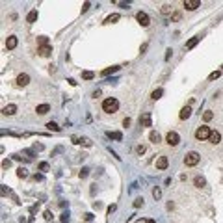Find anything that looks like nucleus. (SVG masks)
Returning a JSON list of instances; mask_svg holds the SVG:
<instances>
[{
    "instance_id": "obj_1",
    "label": "nucleus",
    "mask_w": 223,
    "mask_h": 223,
    "mask_svg": "<svg viewBox=\"0 0 223 223\" xmlns=\"http://www.w3.org/2000/svg\"><path fill=\"white\" fill-rule=\"evenodd\" d=\"M117 108H119L117 99H106V100L102 102V110H104L106 114H114V112H117Z\"/></svg>"
},
{
    "instance_id": "obj_2",
    "label": "nucleus",
    "mask_w": 223,
    "mask_h": 223,
    "mask_svg": "<svg viewBox=\"0 0 223 223\" xmlns=\"http://www.w3.org/2000/svg\"><path fill=\"white\" fill-rule=\"evenodd\" d=\"M199 160H201V154L195 153V151H190V153L186 154V158H184V164H186L188 167H194V166L199 164Z\"/></svg>"
},
{
    "instance_id": "obj_3",
    "label": "nucleus",
    "mask_w": 223,
    "mask_h": 223,
    "mask_svg": "<svg viewBox=\"0 0 223 223\" xmlns=\"http://www.w3.org/2000/svg\"><path fill=\"white\" fill-rule=\"evenodd\" d=\"M210 128L207 127V125H203V127H199L197 130H195V140H199V141H203V140H208L210 138Z\"/></svg>"
},
{
    "instance_id": "obj_4",
    "label": "nucleus",
    "mask_w": 223,
    "mask_h": 223,
    "mask_svg": "<svg viewBox=\"0 0 223 223\" xmlns=\"http://www.w3.org/2000/svg\"><path fill=\"white\" fill-rule=\"evenodd\" d=\"M166 141H167V145H171V147H175V145H179V141H181V136L177 134V132H167V136H166Z\"/></svg>"
},
{
    "instance_id": "obj_5",
    "label": "nucleus",
    "mask_w": 223,
    "mask_h": 223,
    "mask_svg": "<svg viewBox=\"0 0 223 223\" xmlns=\"http://www.w3.org/2000/svg\"><path fill=\"white\" fill-rule=\"evenodd\" d=\"M136 19H138V22H140L141 26H149V22H151V19H149V15H147L145 11H138V15H136Z\"/></svg>"
},
{
    "instance_id": "obj_6",
    "label": "nucleus",
    "mask_w": 223,
    "mask_h": 223,
    "mask_svg": "<svg viewBox=\"0 0 223 223\" xmlns=\"http://www.w3.org/2000/svg\"><path fill=\"white\" fill-rule=\"evenodd\" d=\"M199 6H201V2H199V0H184V7H186V9H190V11L197 9Z\"/></svg>"
},
{
    "instance_id": "obj_7",
    "label": "nucleus",
    "mask_w": 223,
    "mask_h": 223,
    "mask_svg": "<svg viewBox=\"0 0 223 223\" xmlns=\"http://www.w3.org/2000/svg\"><path fill=\"white\" fill-rule=\"evenodd\" d=\"M167 166H169L167 156H158V160H156V169H166Z\"/></svg>"
},
{
    "instance_id": "obj_8",
    "label": "nucleus",
    "mask_w": 223,
    "mask_h": 223,
    "mask_svg": "<svg viewBox=\"0 0 223 223\" xmlns=\"http://www.w3.org/2000/svg\"><path fill=\"white\" fill-rule=\"evenodd\" d=\"M37 52H39V56L47 58V56H50V52H52V47H50V45H47V47H37Z\"/></svg>"
},
{
    "instance_id": "obj_9",
    "label": "nucleus",
    "mask_w": 223,
    "mask_h": 223,
    "mask_svg": "<svg viewBox=\"0 0 223 223\" xmlns=\"http://www.w3.org/2000/svg\"><path fill=\"white\" fill-rule=\"evenodd\" d=\"M28 82H30V76H28L26 73H22V74L17 76V84H19V86H28Z\"/></svg>"
},
{
    "instance_id": "obj_10",
    "label": "nucleus",
    "mask_w": 223,
    "mask_h": 223,
    "mask_svg": "<svg viewBox=\"0 0 223 223\" xmlns=\"http://www.w3.org/2000/svg\"><path fill=\"white\" fill-rule=\"evenodd\" d=\"M15 112H17V106H15V104H7V106L2 108V114H4V115H13Z\"/></svg>"
},
{
    "instance_id": "obj_11",
    "label": "nucleus",
    "mask_w": 223,
    "mask_h": 223,
    "mask_svg": "<svg viewBox=\"0 0 223 223\" xmlns=\"http://www.w3.org/2000/svg\"><path fill=\"white\" fill-rule=\"evenodd\" d=\"M140 125L141 127H151V114H143L140 117Z\"/></svg>"
},
{
    "instance_id": "obj_12",
    "label": "nucleus",
    "mask_w": 223,
    "mask_h": 223,
    "mask_svg": "<svg viewBox=\"0 0 223 223\" xmlns=\"http://www.w3.org/2000/svg\"><path fill=\"white\" fill-rule=\"evenodd\" d=\"M208 141H210V143H220V141H221V134H220V132H216V130H212V132H210Z\"/></svg>"
},
{
    "instance_id": "obj_13",
    "label": "nucleus",
    "mask_w": 223,
    "mask_h": 223,
    "mask_svg": "<svg viewBox=\"0 0 223 223\" xmlns=\"http://www.w3.org/2000/svg\"><path fill=\"white\" fill-rule=\"evenodd\" d=\"M35 112H37L39 115H45V114L50 112V106H48V104H39V106L35 108Z\"/></svg>"
},
{
    "instance_id": "obj_14",
    "label": "nucleus",
    "mask_w": 223,
    "mask_h": 223,
    "mask_svg": "<svg viewBox=\"0 0 223 223\" xmlns=\"http://www.w3.org/2000/svg\"><path fill=\"white\" fill-rule=\"evenodd\" d=\"M190 115H192V108H190V106H184V108L181 110V114H179L181 119H188Z\"/></svg>"
},
{
    "instance_id": "obj_15",
    "label": "nucleus",
    "mask_w": 223,
    "mask_h": 223,
    "mask_svg": "<svg viewBox=\"0 0 223 223\" xmlns=\"http://www.w3.org/2000/svg\"><path fill=\"white\" fill-rule=\"evenodd\" d=\"M6 47H7L9 50H11V48H15V47H17V37H15V35H9V37H7V41H6Z\"/></svg>"
},
{
    "instance_id": "obj_16",
    "label": "nucleus",
    "mask_w": 223,
    "mask_h": 223,
    "mask_svg": "<svg viewBox=\"0 0 223 223\" xmlns=\"http://www.w3.org/2000/svg\"><path fill=\"white\" fill-rule=\"evenodd\" d=\"M199 41H201V37H199V35H195V37H192V39H190V41L186 43V48H194V47H195V45H197Z\"/></svg>"
},
{
    "instance_id": "obj_17",
    "label": "nucleus",
    "mask_w": 223,
    "mask_h": 223,
    "mask_svg": "<svg viewBox=\"0 0 223 223\" xmlns=\"http://www.w3.org/2000/svg\"><path fill=\"white\" fill-rule=\"evenodd\" d=\"M106 136H108L110 140H115V141H121V140H123V134H121V132H108Z\"/></svg>"
},
{
    "instance_id": "obj_18",
    "label": "nucleus",
    "mask_w": 223,
    "mask_h": 223,
    "mask_svg": "<svg viewBox=\"0 0 223 223\" xmlns=\"http://www.w3.org/2000/svg\"><path fill=\"white\" fill-rule=\"evenodd\" d=\"M115 71H119V67H117V65H114V67H108V69L100 71V74H102V76H108V74H112V73H115Z\"/></svg>"
},
{
    "instance_id": "obj_19",
    "label": "nucleus",
    "mask_w": 223,
    "mask_h": 223,
    "mask_svg": "<svg viewBox=\"0 0 223 223\" xmlns=\"http://www.w3.org/2000/svg\"><path fill=\"white\" fill-rule=\"evenodd\" d=\"M35 19H37V9H32V11L28 13L26 20H28V22H35Z\"/></svg>"
},
{
    "instance_id": "obj_20",
    "label": "nucleus",
    "mask_w": 223,
    "mask_h": 223,
    "mask_svg": "<svg viewBox=\"0 0 223 223\" xmlns=\"http://www.w3.org/2000/svg\"><path fill=\"white\" fill-rule=\"evenodd\" d=\"M149 140H151L153 143H160V140H162V138H160V134H158V132H151V134H149Z\"/></svg>"
},
{
    "instance_id": "obj_21",
    "label": "nucleus",
    "mask_w": 223,
    "mask_h": 223,
    "mask_svg": "<svg viewBox=\"0 0 223 223\" xmlns=\"http://www.w3.org/2000/svg\"><path fill=\"white\" fill-rule=\"evenodd\" d=\"M17 177H19V179H26V177H28V169H26V167H19V169H17Z\"/></svg>"
},
{
    "instance_id": "obj_22",
    "label": "nucleus",
    "mask_w": 223,
    "mask_h": 223,
    "mask_svg": "<svg viewBox=\"0 0 223 223\" xmlns=\"http://www.w3.org/2000/svg\"><path fill=\"white\" fill-rule=\"evenodd\" d=\"M115 20H119V15L117 13H114V15H110V17H106V24H112V22H115Z\"/></svg>"
},
{
    "instance_id": "obj_23",
    "label": "nucleus",
    "mask_w": 223,
    "mask_h": 223,
    "mask_svg": "<svg viewBox=\"0 0 223 223\" xmlns=\"http://www.w3.org/2000/svg\"><path fill=\"white\" fill-rule=\"evenodd\" d=\"M47 128H48V130H52V132H58V130H60V127H58L54 121H48V123H47Z\"/></svg>"
},
{
    "instance_id": "obj_24",
    "label": "nucleus",
    "mask_w": 223,
    "mask_h": 223,
    "mask_svg": "<svg viewBox=\"0 0 223 223\" xmlns=\"http://www.w3.org/2000/svg\"><path fill=\"white\" fill-rule=\"evenodd\" d=\"M37 43H39V47H47L48 45V37H45V35L37 37Z\"/></svg>"
},
{
    "instance_id": "obj_25",
    "label": "nucleus",
    "mask_w": 223,
    "mask_h": 223,
    "mask_svg": "<svg viewBox=\"0 0 223 223\" xmlns=\"http://www.w3.org/2000/svg\"><path fill=\"white\" fill-rule=\"evenodd\" d=\"M162 95H164V89H154V91H153V95H151V97H153V99H154V100H158V99H160V97H162Z\"/></svg>"
},
{
    "instance_id": "obj_26",
    "label": "nucleus",
    "mask_w": 223,
    "mask_h": 223,
    "mask_svg": "<svg viewBox=\"0 0 223 223\" xmlns=\"http://www.w3.org/2000/svg\"><path fill=\"white\" fill-rule=\"evenodd\" d=\"M194 182H195V186H197V188H203V186H205V179H203V177H195V181H194Z\"/></svg>"
},
{
    "instance_id": "obj_27",
    "label": "nucleus",
    "mask_w": 223,
    "mask_h": 223,
    "mask_svg": "<svg viewBox=\"0 0 223 223\" xmlns=\"http://www.w3.org/2000/svg\"><path fill=\"white\" fill-rule=\"evenodd\" d=\"M93 76H95V74H93L91 71H84V73H82V78H84V80H91Z\"/></svg>"
},
{
    "instance_id": "obj_28",
    "label": "nucleus",
    "mask_w": 223,
    "mask_h": 223,
    "mask_svg": "<svg viewBox=\"0 0 223 223\" xmlns=\"http://www.w3.org/2000/svg\"><path fill=\"white\" fill-rule=\"evenodd\" d=\"M203 119H205V121H210V119H214V114H212L210 110H207V112L203 114Z\"/></svg>"
},
{
    "instance_id": "obj_29",
    "label": "nucleus",
    "mask_w": 223,
    "mask_h": 223,
    "mask_svg": "<svg viewBox=\"0 0 223 223\" xmlns=\"http://www.w3.org/2000/svg\"><path fill=\"white\" fill-rule=\"evenodd\" d=\"M220 74H221V71H214V73H210L208 80H216V78H220Z\"/></svg>"
},
{
    "instance_id": "obj_30",
    "label": "nucleus",
    "mask_w": 223,
    "mask_h": 223,
    "mask_svg": "<svg viewBox=\"0 0 223 223\" xmlns=\"http://www.w3.org/2000/svg\"><path fill=\"white\" fill-rule=\"evenodd\" d=\"M153 197H154V199H160V197H162V192H160V188H154V190H153Z\"/></svg>"
},
{
    "instance_id": "obj_31",
    "label": "nucleus",
    "mask_w": 223,
    "mask_h": 223,
    "mask_svg": "<svg viewBox=\"0 0 223 223\" xmlns=\"http://www.w3.org/2000/svg\"><path fill=\"white\" fill-rule=\"evenodd\" d=\"M140 207H143V197H140V199L134 201V208H140Z\"/></svg>"
},
{
    "instance_id": "obj_32",
    "label": "nucleus",
    "mask_w": 223,
    "mask_h": 223,
    "mask_svg": "<svg viewBox=\"0 0 223 223\" xmlns=\"http://www.w3.org/2000/svg\"><path fill=\"white\" fill-rule=\"evenodd\" d=\"M169 11H171V6H169V4H166V6H162V13H164V15H167Z\"/></svg>"
},
{
    "instance_id": "obj_33",
    "label": "nucleus",
    "mask_w": 223,
    "mask_h": 223,
    "mask_svg": "<svg viewBox=\"0 0 223 223\" xmlns=\"http://www.w3.org/2000/svg\"><path fill=\"white\" fill-rule=\"evenodd\" d=\"M136 153H138V154H143V153H145V145H138V147H136Z\"/></svg>"
},
{
    "instance_id": "obj_34",
    "label": "nucleus",
    "mask_w": 223,
    "mask_h": 223,
    "mask_svg": "<svg viewBox=\"0 0 223 223\" xmlns=\"http://www.w3.org/2000/svg\"><path fill=\"white\" fill-rule=\"evenodd\" d=\"M39 169H41V171H48V164H47V162H41V164H39Z\"/></svg>"
},
{
    "instance_id": "obj_35",
    "label": "nucleus",
    "mask_w": 223,
    "mask_h": 223,
    "mask_svg": "<svg viewBox=\"0 0 223 223\" xmlns=\"http://www.w3.org/2000/svg\"><path fill=\"white\" fill-rule=\"evenodd\" d=\"M87 171H89V169H87V167H84V169L80 171V179H86V177H87Z\"/></svg>"
},
{
    "instance_id": "obj_36",
    "label": "nucleus",
    "mask_w": 223,
    "mask_h": 223,
    "mask_svg": "<svg viewBox=\"0 0 223 223\" xmlns=\"http://www.w3.org/2000/svg\"><path fill=\"white\" fill-rule=\"evenodd\" d=\"M171 54H173V50H171V48H167V50H166V61L171 58Z\"/></svg>"
},
{
    "instance_id": "obj_37",
    "label": "nucleus",
    "mask_w": 223,
    "mask_h": 223,
    "mask_svg": "<svg viewBox=\"0 0 223 223\" xmlns=\"http://www.w3.org/2000/svg\"><path fill=\"white\" fill-rule=\"evenodd\" d=\"M9 166H11V162H9V160H4V162H2V167H4V169H7Z\"/></svg>"
},
{
    "instance_id": "obj_38",
    "label": "nucleus",
    "mask_w": 223,
    "mask_h": 223,
    "mask_svg": "<svg viewBox=\"0 0 223 223\" xmlns=\"http://www.w3.org/2000/svg\"><path fill=\"white\" fill-rule=\"evenodd\" d=\"M45 220H52V212H50V210L45 212Z\"/></svg>"
},
{
    "instance_id": "obj_39",
    "label": "nucleus",
    "mask_w": 223,
    "mask_h": 223,
    "mask_svg": "<svg viewBox=\"0 0 223 223\" xmlns=\"http://www.w3.org/2000/svg\"><path fill=\"white\" fill-rule=\"evenodd\" d=\"M123 125L128 127V125H130V117H125V119H123Z\"/></svg>"
},
{
    "instance_id": "obj_40",
    "label": "nucleus",
    "mask_w": 223,
    "mask_h": 223,
    "mask_svg": "<svg viewBox=\"0 0 223 223\" xmlns=\"http://www.w3.org/2000/svg\"><path fill=\"white\" fill-rule=\"evenodd\" d=\"M61 221H69V214H61Z\"/></svg>"
},
{
    "instance_id": "obj_41",
    "label": "nucleus",
    "mask_w": 223,
    "mask_h": 223,
    "mask_svg": "<svg viewBox=\"0 0 223 223\" xmlns=\"http://www.w3.org/2000/svg\"><path fill=\"white\" fill-rule=\"evenodd\" d=\"M171 19H173V20H179V19H181V13H173V17H171Z\"/></svg>"
},
{
    "instance_id": "obj_42",
    "label": "nucleus",
    "mask_w": 223,
    "mask_h": 223,
    "mask_svg": "<svg viewBox=\"0 0 223 223\" xmlns=\"http://www.w3.org/2000/svg\"><path fill=\"white\" fill-rule=\"evenodd\" d=\"M87 7H89V2H84V6H82V11H86Z\"/></svg>"
},
{
    "instance_id": "obj_43",
    "label": "nucleus",
    "mask_w": 223,
    "mask_h": 223,
    "mask_svg": "<svg viewBox=\"0 0 223 223\" xmlns=\"http://www.w3.org/2000/svg\"><path fill=\"white\" fill-rule=\"evenodd\" d=\"M33 149H35V151H41V149H43V145H39V143H35V145H33Z\"/></svg>"
},
{
    "instance_id": "obj_44",
    "label": "nucleus",
    "mask_w": 223,
    "mask_h": 223,
    "mask_svg": "<svg viewBox=\"0 0 223 223\" xmlns=\"http://www.w3.org/2000/svg\"><path fill=\"white\" fill-rule=\"evenodd\" d=\"M114 210H115V205H110V207H108V212H110V214H112V212H114Z\"/></svg>"
},
{
    "instance_id": "obj_45",
    "label": "nucleus",
    "mask_w": 223,
    "mask_h": 223,
    "mask_svg": "<svg viewBox=\"0 0 223 223\" xmlns=\"http://www.w3.org/2000/svg\"><path fill=\"white\" fill-rule=\"evenodd\" d=\"M221 69H223V65H221Z\"/></svg>"
}]
</instances>
